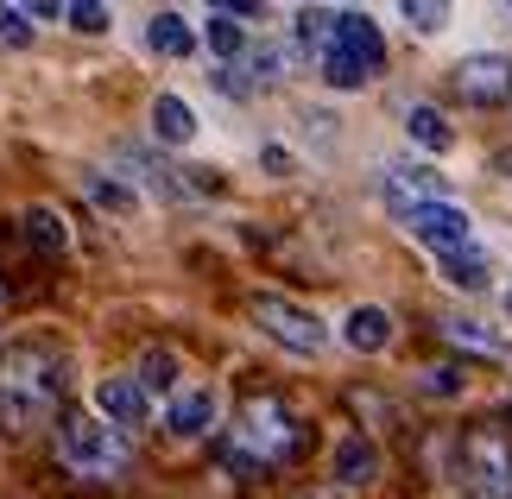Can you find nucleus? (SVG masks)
Masks as SVG:
<instances>
[{"mask_svg": "<svg viewBox=\"0 0 512 499\" xmlns=\"http://www.w3.org/2000/svg\"><path fill=\"white\" fill-rule=\"evenodd\" d=\"M64 398V361L38 342H13L0 348V424L7 430H38L57 417Z\"/></svg>", "mask_w": 512, "mask_h": 499, "instance_id": "nucleus-1", "label": "nucleus"}, {"mask_svg": "<svg viewBox=\"0 0 512 499\" xmlns=\"http://www.w3.org/2000/svg\"><path fill=\"white\" fill-rule=\"evenodd\" d=\"M298 443H304V424L279 405V398L260 392V398H247V405L234 411V436H228L222 462L253 474V468H272V462H285V455H298Z\"/></svg>", "mask_w": 512, "mask_h": 499, "instance_id": "nucleus-2", "label": "nucleus"}, {"mask_svg": "<svg viewBox=\"0 0 512 499\" xmlns=\"http://www.w3.org/2000/svg\"><path fill=\"white\" fill-rule=\"evenodd\" d=\"M380 70H386L380 26H373L367 13H354V7H336L329 38H323V51H317V76H323L329 89H367Z\"/></svg>", "mask_w": 512, "mask_h": 499, "instance_id": "nucleus-3", "label": "nucleus"}, {"mask_svg": "<svg viewBox=\"0 0 512 499\" xmlns=\"http://www.w3.org/2000/svg\"><path fill=\"white\" fill-rule=\"evenodd\" d=\"M57 462H64L76 481H114L127 462H133V449H127V436L102 424L95 411H70V417H57Z\"/></svg>", "mask_w": 512, "mask_h": 499, "instance_id": "nucleus-4", "label": "nucleus"}, {"mask_svg": "<svg viewBox=\"0 0 512 499\" xmlns=\"http://www.w3.org/2000/svg\"><path fill=\"white\" fill-rule=\"evenodd\" d=\"M253 316V329L266 335V342H279L285 354H304V361H317V354L329 348V329H323V316L317 310H304V304H291V297H253L247 304Z\"/></svg>", "mask_w": 512, "mask_h": 499, "instance_id": "nucleus-5", "label": "nucleus"}, {"mask_svg": "<svg viewBox=\"0 0 512 499\" xmlns=\"http://www.w3.org/2000/svg\"><path fill=\"white\" fill-rule=\"evenodd\" d=\"M462 468H468V481H475L481 499H512V443L500 430H468Z\"/></svg>", "mask_w": 512, "mask_h": 499, "instance_id": "nucleus-6", "label": "nucleus"}, {"mask_svg": "<svg viewBox=\"0 0 512 499\" xmlns=\"http://www.w3.org/2000/svg\"><path fill=\"white\" fill-rule=\"evenodd\" d=\"M449 89H456L462 102H475V108H500V102H512V57H500V51L462 57V64L449 70Z\"/></svg>", "mask_w": 512, "mask_h": 499, "instance_id": "nucleus-7", "label": "nucleus"}, {"mask_svg": "<svg viewBox=\"0 0 512 499\" xmlns=\"http://www.w3.org/2000/svg\"><path fill=\"white\" fill-rule=\"evenodd\" d=\"M405 228H411V241L430 247V253H475L468 241H475V222H468V209L456 203H430V209H411L405 215Z\"/></svg>", "mask_w": 512, "mask_h": 499, "instance_id": "nucleus-8", "label": "nucleus"}, {"mask_svg": "<svg viewBox=\"0 0 512 499\" xmlns=\"http://www.w3.org/2000/svg\"><path fill=\"white\" fill-rule=\"evenodd\" d=\"M95 417L102 424H114V430H146V417H152V398H146V386L133 373H102L95 379Z\"/></svg>", "mask_w": 512, "mask_h": 499, "instance_id": "nucleus-9", "label": "nucleus"}, {"mask_svg": "<svg viewBox=\"0 0 512 499\" xmlns=\"http://www.w3.org/2000/svg\"><path fill=\"white\" fill-rule=\"evenodd\" d=\"M215 424H222V392H215V386H184V392L165 405V430L184 436V443L209 436Z\"/></svg>", "mask_w": 512, "mask_h": 499, "instance_id": "nucleus-10", "label": "nucleus"}, {"mask_svg": "<svg viewBox=\"0 0 512 499\" xmlns=\"http://www.w3.org/2000/svg\"><path fill=\"white\" fill-rule=\"evenodd\" d=\"M386 203L411 215V209H430V203H449V177L424 171V165H386Z\"/></svg>", "mask_w": 512, "mask_h": 499, "instance_id": "nucleus-11", "label": "nucleus"}, {"mask_svg": "<svg viewBox=\"0 0 512 499\" xmlns=\"http://www.w3.org/2000/svg\"><path fill=\"white\" fill-rule=\"evenodd\" d=\"M329 474H336V487H373L380 481V449H373V436L348 430L336 455H329Z\"/></svg>", "mask_w": 512, "mask_h": 499, "instance_id": "nucleus-12", "label": "nucleus"}, {"mask_svg": "<svg viewBox=\"0 0 512 499\" xmlns=\"http://www.w3.org/2000/svg\"><path fill=\"white\" fill-rule=\"evenodd\" d=\"M342 342H348L354 354H386V348H392V310L354 304V310L342 316Z\"/></svg>", "mask_w": 512, "mask_h": 499, "instance_id": "nucleus-13", "label": "nucleus"}, {"mask_svg": "<svg viewBox=\"0 0 512 499\" xmlns=\"http://www.w3.org/2000/svg\"><path fill=\"white\" fill-rule=\"evenodd\" d=\"M146 45H152V57H171V64H184V57L196 51V26H190V19L184 13H152L146 19Z\"/></svg>", "mask_w": 512, "mask_h": 499, "instance_id": "nucleus-14", "label": "nucleus"}, {"mask_svg": "<svg viewBox=\"0 0 512 499\" xmlns=\"http://www.w3.org/2000/svg\"><path fill=\"white\" fill-rule=\"evenodd\" d=\"M152 139L159 146H190L196 139V108L184 102V95H152Z\"/></svg>", "mask_w": 512, "mask_h": 499, "instance_id": "nucleus-15", "label": "nucleus"}, {"mask_svg": "<svg viewBox=\"0 0 512 499\" xmlns=\"http://www.w3.org/2000/svg\"><path fill=\"white\" fill-rule=\"evenodd\" d=\"M19 228H26V241L38 253H70V222H64V209H57V203H26Z\"/></svg>", "mask_w": 512, "mask_h": 499, "instance_id": "nucleus-16", "label": "nucleus"}, {"mask_svg": "<svg viewBox=\"0 0 512 499\" xmlns=\"http://www.w3.org/2000/svg\"><path fill=\"white\" fill-rule=\"evenodd\" d=\"M133 379L146 386V398H177L184 392V361H177L171 348H146L140 367H133Z\"/></svg>", "mask_w": 512, "mask_h": 499, "instance_id": "nucleus-17", "label": "nucleus"}, {"mask_svg": "<svg viewBox=\"0 0 512 499\" xmlns=\"http://www.w3.org/2000/svg\"><path fill=\"white\" fill-rule=\"evenodd\" d=\"M83 196H89L102 215H133V209H140L133 177H114V171H83Z\"/></svg>", "mask_w": 512, "mask_h": 499, "instance_id": "nucleus-18", "label": "nucleus"}, {"mask_svg": "<svg viewBox=\"0 0 512 499\" xmlns=\"http://www.w3.org/2000/svg\"><path fill=\"white\" fill-rule=\"evenodd\" d=\"M203 45L222 57V70H234V64L247 57V26H241V19H234L228 7H215V13L203 19Z\"/></svg>", "mask_w": 512, "mask_h": 499, "instance_id": "nucleus-19", "label": "nucleus"}, {"mask_svg": "<svg viewBox=\"0 0 512 499\" xmlns=\"http://www.w3.org/2000/svg\"><path fill=\"white\" fill-rule=\"evenodd\" d=\"M405 133L418 139L424 152H449V146H456V133H449V121H443V114L430 108V102H418V108H405Z\"/></svg>", "mask_w": 512, "mask_h": 499, "instance_id": "nucleus-20", "label": "nucleus"}, {"mask_svg": "<svg viewBox=\"0 0 512 499\" xmlns=\"http://www.w3.org/2000/svg\"><path fill=\"white\" fill-rule=\"evenodd\" d=\"M32 38H38L32 7H7V0H0V45H7V51H26Z\"/></svg>", "mask_w": 512, "mask_h": 499, "instance_id": "nucleus-21", "label": "nucleus"}, {"mask_svg": "<svg viewBox=\"0 0 512 499\" xmlns=\"http://www.w3.org/2000/svg\"><path fill=\"white\" fill-rule=\"evenodd\" d=\"M443 278H449L456 291H481V285H487V259H481V253H449V259H443Z\"/></svg>", "mask_w": 512, "mask_h": 499, "instance_id": "nucleus-22", "label": "nucleus"}, {"mask_svg": "<svg viewBox=\"0 0 512 499\" xmlns=\"http://www.w3.org/2000/svg\"><path fill=\"white\" fill-rule=\"evenodd\" d=\"M64 19H70V32H89V38H102V32L114 26V13L95 7V0H76V7H64Z\"/></svg>", "mask_w": 512, "mask_h": 499, "instance_id": "nucleus-23", "label": "nucleus"}, {"mask_svg": "<svg viewBox=\"0 0 512 499\" xmlns=\"http://www.w3.org/2000/svg\"><path fill=\"white\" fill-rule=\"evenodd\" d=\"M443 335L456 348H475V354H500V335H487L481 323H443Z\"/></svg>", "mask_w": 512, "mask_h": 499, "instance_id": "nucleus-24", "label": "nucleus"}, {"mask_svg": "<svg viewBox=\"0 0 512 499\" xmlns=\"http://www.w3.org/2000/svg\"><path fill=\"white\" fill-rule=\"evenodd\" d=\"M418 386H424L430 398H456V392L468 386V373H462V367H424V373H418Z\"/></svg>", "mask_w": 512, "mask_h": 499, "instance_id": "nucleus-25", "label": "nucleus"}, {"mask_svg": "<svg viewBox=\"0 0 512 499\" xmlns=\"http://www.w3.org/2000/svg\"><path fill=\"white\" fill-rule=\"evenodd\" d=\"M399 13H405L418 32H443V19H449V7H430V0H405Z\"/></svg>", "mask_w": 512, "mask_h": 499, "instance_id": "nucleus-26", "label": "nucleus"}, {"mask_svg": "<svg viewBox=\"0 0 512 499\" xmlns=\"http://www.w3.org/2000/svg\"><path fill=\"white\" fill-rule=\"evenodd\" d=\"M0 297H7V285H0Z\"/></svg>", "mask_w": 512, "mask_h": 499, "instance_id": "nucleus-27", "label": "nucleus"}, {"mask_svg": "<svg viewBox=\"0 0 512 499\" xmlns=\"http://www.w3.org/2000/svg\"><path fill=\"white\" fill-rule=\"evenodd\" d=\"M506 310H512V297H506Z\"/></svg>", "mask_w": 512, "mask_h": 499, "instance_id": "nucleus-28", "label": "nucleus"}]
</instances>
